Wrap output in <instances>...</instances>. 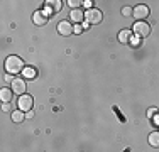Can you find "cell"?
<instances>
[{
  "label": "cell",
  "mask_w": 159,
  "mask_h": 152,
  "mask_svg": "<svg viewBox=\"0 0 159 152\" xmlns=\"http://www.w3.org/2000/svg\"><path fill=\"white\" fill-rule=\"evenodd\" d=\"M24 61H22L19 56H9L5 59V71L9 74H17V73H22L24 69Z\"/></svg>",
  "instance_id": "obj_1"
},
{
  "label": "cell",
  "mask_w": 159,
  "mask_h": 152,
  "mask_svg": "<svg viewBox=\"0 0 159 152\" xmlns=\"http://www.w3.org/2000/svg\"><path fill=\"white\" fill-rule=\"evenodd\" d=\"M132 32H134L137 37H147L151 34V25L147 24V22H144V20H137L134 24V27H132Z\"/></svg>",
  "instance_id": "obj_2"
},
{
  "label": "cell",
  "mask_w": 159,
  "mask_h": 152,
  "mask_svg": "<svg viewBox=\"0 0 159 152\" xmlns=\"http://www.w3.org/2000/svg\"><path fill=\"white\" fill-rule=\"evenodd\" d=\"M32 105H34V100H32L31 95H27V93L22 95V96L17 100V106H19V110H20V112H24V113L31 112Z\"/></svg>",
  "instance_id": "obj_3"
},
{
  "label": "cell",
  "mask_w": 159,
  "mask_h": 152,
  "mask_svg": "<svg viewBox=\"0 0 159 152\" xmlns=\"http://www.w3.org/2000/svg\"><path fill=\"white\" fill-rule=\"evenodd\" d=\"M85 20L90 25H97L102 22V12L98 9H88V12L85 14Z\"/></svg>",
  "instance_id": "obj_4"
},
{
  "label": "cell",
  "mask_w": 159,
  "mask_h": 152,
  "mask_svg": "<svg viewBox=\"0 0 159 152\" xmlns=\"http://www.w3.org/2000/svg\"><path fill=\"white\" fill-rule=\"evenodd\" d=\"M58 32L61 34V36L66 37V36H71V34H75V27H73V25H71L68 20H61V22L58 24Z\"/></svg>",
  "instance_id": "obj_5"
},
{
  "label": "cell",
  "mask_w": 159,
  "mask_h": 152,
  "mask_svg": "<svg viewBox=\"0 0 159 152\" xmlns=\"http://www.w3.org/2000/svg\"><path fill=\"white\" fill-rule=\"evenodd\" d=\"M12 91L16 95H25V81L22 78H16L12 79Z\"/></svg>",
  "instance_id": "obj_6"
},
{
  "label": "cell",
  "mask_w": 159,
  "mask_h": 152,
  "mask_svg": "<svg viewBox=\"0 0 159 152\" xmlns=\"http://www.w3.org/2000/svg\"><path fill=\"white\" fill-rule=\"evenodd\" d=\"M132 15H134L135 19H139V20H142V19H146L147 15H149V7L147 5H137L132 10Z\"/></svg>",
  "instance_id": "obj_7"
},
{
  "label": "cell",
  "mask_w": 159,
  "mask_h": 152,
  "mask_svg": "<svg viewBox=\"0 0 159 152\" xmlns=\"http://www.w3.org/2000/svg\"><path fill=\"white\" fill-rule=\"evenodd\" d=\"M32 22L36 25H46L48 24V14L46 12H41V10H37V12H34V15H32Z\"/></svg>",
  "instance_id": "obj_8"
},
{
  "label": "cell",
  "mask_w": 159,
  "mask_h": 152,
  "mask_svg": "<svg viewBox=\"0 0 159 152\" xmlns=\"http://www.w3.org/2000/svg\"><path fill=\"white\" fill-rule=\"evenodd\" d=\"M132 41V30L130 29H124L119 32V42L122 44H129Z\"/></svg>",
  "instance_id": "obj_9"
},
{
  "label": "cell",
  "mask_w": 159,
  "mask_h": 152,
  "mask_svg": "<svg viewBox=\"0 0 159 152\" xmlns=\"http://www.w3.org/2000/svg\"><path fill=\"white\" fill-rule=\"evenodd\" d=\"M61 7H63V2H61V0H52V2H46V9H48V12H51V14L59 12V10H61Z\"/></svg>",
  "instance_id": "obj_10"
},
{
  "label": "cell",
  "mask_w": 159,
  "mask_h": 152,
  "mask_svg": "<svg viewBox=\"0 0 159 152\" xmlns=\"http://www.w3.org/2000/svg\"><path fill=\"white\" fill-rule=\"evenodd\" d=\"M70 17H71V20H75L76 24H80V22H83V20H85V14H83L80 9H75V10H71Z\"/></svg>",
  "instance_id": "obj_11"
},
{
  "label": "cell",
  "mask_w": 159,
  "mask_h": 152,
  "mask_svg": "<svg viewBox=\"0 0 159 152\" xmlns=\"http://www.w3.org/2000/svg\"><path fill=\"white\" fill-rule=\"evenodd\" d=\"M12 93L14 91H10L9 88H2L0 90V100H2L3 103H9V101L12 100Z\"/></svg>",
  "instance_id": "obj_12"
},
{
  "label": "cell",
  "mask_w": 159,
  "mask_h": 152,
  "mask_svg": "<svg viewBox=\"0 0 159 152\" xmlns=\"http://www.w3.org/2000/svg\"><path fill=\"white\" fill-rule=\"evenodd\" d=\"M149 145H152V147H159V132H152V134L149 135Z\"/></svg>",
  "instance_id": "obj_13"
},
{
  "label": "cell",
  "mask_w": 159,
  "mask_h": 152,
  "mask_svg": "<svg viewBox=\"0 0 159 152\" xmlns=\"http://www.w3.org/2000/svg\"><path fill=\"white\" fill-rule=\"evenodd\" d=\"M24 78H27V79H34L37 76V71L34 69V68H24Z\"/></svg>",
  "instance_id": "obj_14"
},
{
  "label": "cell",
  "mask_w": 159,
  "mask_h": 152,
  "mask_svg": "<svg viewBox=\"0 0 159 152\" xmlns=\"http://www.w3.org/2000/svg\"><path fill=\"white\" fill-rule=\"evenodd\" d=\"M24 118H25V113L24 112H12V120L16 122V123H20V122H24Z\"/></svg>",
  "instance_id": "obj_15"
},
{
  "label": "cell",
  "mask_w": 159,
  "mask_h": 152,
  "mask_svg": "<svg viewBox=\"0 0 159 152\" xmlns=\"http://www.w3.org/2000/svg\"><path fill=\"white\" fill-rule=\"evenodd\" d=\"M66 3H68V5H70L73 10H75V9H78V7L81 5V2H78V0H68Z\"/></svg>",
  "instance_id": "obj_16"
},
{
  "label": "cell",
  "mask_w": 159,
  "mask_h": 152,
  "mask_svg": "<svg viewBox=\"0 0 159 152\" xmlns=\"http://www.w3.org/2000/svg\"><path fill=\"white\" fill-rule=\"evenodd\" d=\"M122 15H124V17H130V15H132V9H130V7H124V9H122Z\"/></svg>",
  "instance_id": "obj_17"
},
{
  "label": "cell",
  "mask_w": 159,
  "mask_h": 152,
  "mask_svg": "<svg viewBox=\"0 0 159 152\" xmlns=\"http://www.w3.org/2000/svg\"><path fill=\"white\" fill-rule=\"evenodd\" d=\"M81 32H83V27L80 24H76L75 25V34H81Z\"/></svg>",
  "instance_id": "obj_18"
},
{
  "label": "cell",
  "mask_w": 159,
  "mask_h": 152,
  "mask_svg": "<svg viewBox=\"0 0 159 152\" xmlns=\"http://www.w3.org/2000/svg\"><path fill=\"white\" fill-rule=\"evenodd\" d=\"M157 112H159V110H157V108H149V117H151V118H152V117H154V115H156V113H157Z\"/></svg>",
  "instance_id": "obj_19"
},
{
  "label": "cell",
  "mask_w": 159,
  "mask_h": 152,
  "mask_svg": "<svg viewBox=\"0 0 159 152\" xmlns=\"http://www.w3.org/2000/svg\"><path fill=\"white\" fill-rule=\"evenodd\" d=\"M83 5L88 7V9H93V2H92V0H86V2H83Z\"/></svg>",
  "instance_id": "obj_20"
},
{
  "label": "cell",
  "mask_w": 159,
  "mask_h": 152,
  "mask_svg": "<svg viewBox=\"0 0 159 152\" xmlns=\"http://www.w3.org/2000/svg\"><path fill=\"white\" fill-rule=\"evenodd\" d=\"M32 117H34L32 112H27V113H25V118H32Z\"/></svg>",
  "instance_id": "obj_21"
},
{
  "label": "cell",
  "mask_w": 159,
  "mask_h": 152,
  "mask_svg": "<svg viewBox=\"0 0 159 152\" xmlns=\"http://www.w3.org/2000/svg\"><path fill=\"white\" fill-rule=\"evenodd\" d=\"M9 110H10V106L5 103V105H3V112H9Z\"/></svg>",
  "instance_id": "obj_22"
}]
</instances>
